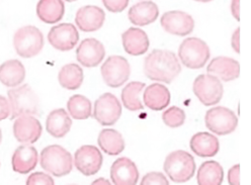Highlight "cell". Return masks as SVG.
<instances>
[{
	"label": "cell",
	"instance_id": "1",
	"mask_svg": "<svg viewBox=\"0 0 251 185\" xmlns=\"http://www.w3.org/2000/svg\"><path fill=\"white\" fill-rule=\"evenodd\" d=\"M181 66L175 53L154 50L144 61V72L150 80L171 83L180 73Z\"/></svg>",
	"mask_w": 251,
	"mask_h": 185
},
{
	"label": "cell",
	"instance_id": "2",
	"mask_svg": "<svg viewBox=\"0 0 251 185\" xmlns=\"http://www.w3.org/2000/svg\"><path fill=\"white\" fill-rule=\"evenodd\" d=\"M40 163L45 171L57 177L69 174L73 168L71 154L59 145L46 147L41 153Z\"/></svg>",
	"mask_w": 251,
	"mask_h": 185
},
{
	"label": "cell",
	"instance_id": "3",
	"mask_svg": "<svg viewBox=\"0 0 251 185\" xmlns=\"http://www.w3.org/2000/svg\"><path fill=\"white\" fill-rule=\"evenodd\" d=\"M7 93L11 111V119L23 116L40 115L39 98L28 84L10 89Z\"/></svg>",
	"mask_w": 251,
	"mask_h": 185
},
{
	"label": "cell",
	"instance_id": "4",
	"mask_svg": "<svg viewBox=\"0 0 251 185\" xmlns=\"http://www.w3.org/2000/svg\"><path fill=\"white\" fill-rule=\"evenodd\" d=\"M164 170L172 181L185 182L195 175L196 162L190 153L182 150L175 151L166 157Z\"/></svg>",
	"mask_w": 251,
	"mask_h": 185
},
{
	"label": "cell",
	"instance_id": "5",
	"mask_svg": "<svg viewBox=\"0 0 251 185\" xmlns=\"http://www.w3.org/2000/svg\"><path fill=\"white\" fill-rule=\"evenodd\" d=\"M210 56L208 45L198 38L184 40L178 49V57L181 63L190 69L202 68L207 64Z\"/></svg>",
	"mask_w": 251,
	"mask_h": 185
},
{
	"label": "cell",
	"instance_id": "6",
	"mask_svg": "<svg viewBox=\"0 0 251 185\" xmlns=\"http://www.w3.org/2000/svg\"><path fill=\"white\" fill-rule=\"evenodd\" d=\"M13 45L15 51L21 57L33 58L42 51L44 37L36 26H23L14 34Z\"/></svg>",
	"mask_w": 251,
	"mask_h": 185
},
{
	"label": "cell",
	"instance_id": "7",
	"mask_svg": "<svg viewBox=\"0 0 251 185\" xmlns=\"http://www.w3.org/2000/svg\"><path fill=\"white\" fill-rule=\"evenodd\" d=\"M193 88L196 96L206 106L219 103L223 96V85L220 79L212 74L198 76Z\"/></svg>",
	"mask_w": 251,
	"mask_h": 185
},
{
	"label": "cell",
	"instance_id": "8",
	"mask_svg": "<svg viewBox=\"0 0 251 185\" xmlns=\"http://www.w3.org/2000/svg\"><path fill=\"white\" fill-rule=\"evenodd\" d=\"M205 121L207 128L219 136L233 133L238 125L236 115L223 106H216L209 110L206 114Z\"/></svg>",
	"mask_w": 251,
	"mask_h": 185
},
{
	"label": "cell",
	"instance_id": "9",
	"mask_svg": "<svg viewBox=\"0 0 251 185\" xmlns=\"http://www.w3.org/2000/svg\"><path fill=\"white\" fill-rule=\"evenodd\" d=\"M130 74L128 60L121 56L109 57L101 66V75L105 84L113 88H118L127 82Z\"/></svg>",
	"mask_w": 251,
	"mask_h": 185
},
{
	"label": "cell",
	"instance_id": "10",
	"mask_svg": "<svg viewBox=\"0 0 251 185\" xmlns=\"http://www.w3.org/2000/svg\"><path fill=\"white\" fill-rule=\"evenodd\" d=\"M122 116V105L112 93H104L94 103L93 117L101 126H112Z\"/></svg>",
	"mask_w": 251,
	"mask_h": 185
},
{
	"label": "cell",
	"instance_id": "11",
	"mask_svg": "<svg viewBox=\"0 0 251 185\" xmlns=\"http://www.w3.org/2000/svg\"><path fill=\"white\" fill-rule=\"evenodd\" d=\"M74 163L78 171L83 175L91 176L100 171L102 165V155L96 146L85 145L75 152Z\"/></svg>",
	"mask_w": 251,
	"mask_h": 185
},
{
	"label": "cell",
	"instance_id": "12",
	"mask_svg": "<svg viewBox=\"0 0 251 185\" xmlns=\"http://www.w3.org/2000/svg\"><path fill=\"white\" fill-rule=\"evenodd\" d=\"M160 23L165 32L181 37L190 35L195 28V21L191 15L178 10L165 12L162 15Z\"/></svg>",
	"mask_w": 251,
	"mask_h": 185
},
{
	"label": "cell",
	"instance_id": "13",
	"mask_svg": "<svg viewBox=\"0 0 251 185\" xmlns=\"http://www.w3.org/2000/svg\"><path fill=\"white\" fill-rule=\"evenodd\" d=\"M48 41L59 51H70L79 41V35L72 23H60L51 28Z\"/></svg>",
	"mask_w": 251,
	"mask_h": 185
},
{
	"label": "cell",
	"instance_id": "14",
	"mask_svg": "<svg viewBox=\"0 0 251 185\" xmlns=\"http://www.w3.org/2000/svg\"><path fill=\"white\" fill-rule=\"evenodd\" d=\"M41 122L33 116H23L17 117L13 123V135L21 143H36L42 135Z\"/></svg>",
	"mask_w": 251,
	"mask_h": 185
},
{
	"label": "cell",
	"instance_id": "15",
	"mask_svg": "<svg viewBox=\"0 0 251 185\" xmlns=\"http://www.w3.org/2000/svg\"><path fill=\"white\" fill-rule=\"evenodd\" d=\"M77 60L84 67H96L101 63L105 56L103 45L97 39H85L78 46Z\"/></svg>",
	"mask_w": 251,
	"mask_h": 185
},
{
	"label": "cell",
	"instance_id": "16",
	"mask_svg": "<svg viewBox=\"0 0 251 185\" xmlns=\"http://www.w3.org/2000/svg\"><path fill=\"white\" fill-rule=\"evenodd\" d=\"M105 20L104 11L94 5H86L77 11L75 23L82 32L91 33L100 29Z\"/></svg>",
	"mask_w": 251,
	"mask_h": 185
},
{
	"label": "cell",
	"instance_id": "17",
	"mask_svg": "<svg viewBox=\"0 0 251 185\" xmlns=\"http://www.w3.org/2000/svg\"><path fill=\"white\" fill-rule=\"evenodd\" d=\"M207 71L222 81L230 82L239 77L240 65L236 60L232 58L217 57L211 61Z\"/></svg>",
	"mask_w": 251,
	"mask_h": 185
},
{
	"label": "cell",
	"instance_id": "18",
	"mask_svg": "<svg viewBox=\"0 0 251 185\" xmlns=\"http://www.w3.org/2000/svg\"><path fill=\"white\" fill-rule=\"evenodd\" d=\"M111 178L118 185H134L139 178L138 168L129 158H120L112 165Z\"/></svg>",
	"mask_w": 251,
	"mask_h": 185
},
{
	"label": "cell",
	"instance_id": "19",
	"mask_svg": "<svg viewBox=\"0 0 251 185\" xmlns=\"http://www.w3.org/2000/svg\"><path fill=\"white\" fill-rule=\"evenodd\" d=\"M125 51L132 56H141L147 52L149 48V39L144 30L131 27L126 30L122 36Z\"/></svg>",
	"mask_w": 251,
	"mask_h": 185
},
{
	"label": "cell",
	"instance_id": "20",
	"mask_svg": "<svg viewBox=\"0 0 251 185\" xmlns=\"http://www.w3.org/2000/svg\"><path fill=\"white\" fill-rule=\"evenodd\" d=\"M38 163V152L35 147L24 145L14 151L12 156V168L15 172L25 174L30 172Z\"/></svg>",
	"mask_w": 251,
	"mask_h": 185
},
{
	"label": "cell",
	"instance_id": "21",
	"mask_svg": "<svg viewBox=\"0 0 251 185\" xmlns=\"http://www.w3.org/2000/svg\"><path fill=\"white\" fill-rule=\"evenodd\" d=\"M130 22L138 26H144L154 23L159 15V9L152 1H142L132 6L129 10Z\"/></svg>",
	"mask_w": 251,
	"mask_h": 185
},
{
	"label": "cell",
	"instance_id": "22",
	"mask_svg": "<svg viewBox=\"0 0 251 185\" xmlns=\"http://www.w3.org/2000/svg\"><path fill=\"white\" fill-rule=\"evenodd\" d=\"M144 103L152 111H162L170 103V92L164 85L154 83L145 89L143 95Z\"/></svg>",
	"mask_w": 251,
	"mask_h": 185
},
{
	"label": "cell",
	"instance_id": "23",
	"mask_svg": "<svg viewBox=\"0 0 251 185\" xmlns=\"http://www.w3.org/2000/svg\"><path fill=\"white\" fill-rule=\"evenodd\" d=\"M191 149L200 157H213L220 150V143L214 135L201 132L192 138Z\"/></svg>",
	"mask_w": 251,
	"mask_h": 185
},
{
	"label": "cell",
	"instance_id": "24",
	"mask_svg": "<svg viewBox=\"0 0 251 185\" xmlns=\"http://www.w3.org/2000/svg\"><path fill=\"white\" fill-rule=\"evenodd\" d=\"M72 126V120L67 114V112L63 109L53 111L46 121V129L51 136L54 138H63L68 134Z\"/></svg>",
	"mask_w": 251,
	"mask_h": 185
},
{
	"label": "cell",
	"instance_id": "25",
	"mask_svg": "<svg viewBox=\"0 0 251 185\" xmlns=\"http://www.w3.org/2000/svg\"><path fill=\"white\" fill-rule=\"evenodd\" d=\"M65 6L62 0H40L37 5L39 19L49 24L57 23L64 17Z\"/></svg>",
	"mask_w": 251,
	"mask_h": 185
},
{
	"label": "cell",
	"instance_id": "26",
	"mask_svg": "<svg viewBox=\"0 0 251 185\" xmlns=\"http://www.w3.org/2000/svg\"><path fill=\"white\" fill-rule=\"evenodd\" d=\"M25 78V69L19 60H9L0 66V82L7 87L20 85Z\"/></svg>",
	"mask_w": 251,
	"mask_h": 185
},
{
	"label": "cell",
	"instance_id": "27",
	"mask_svg": "<svg viewBox=\"0 0 251 185\" xmlns=\"http://www.w3.org/2000/svg\"><path fill=\"white\" fill-rule=\"evenodd\" d=\"M98 141L100 149L111 156L119 155L125 149V141L122 134L113 129L102 130Z\"/></svg>",
	"mask_w": 251,
	"mask_h": 185
},
{
	"label": "cell",
	"instance_id": "28",
	"mask_svg": "<svg viewBox=\"0 0 251 185\" xmlns=\"http://www.w3.org/2000/svg\"><path fill=\"white\" fill-rule=\"evenodd\" d=\"M223 178V168L216 161L203 162L198 171V183L201 185H219Z\"/></svg>",
	"mask_w": 251,
	"mask_h": 185
},
{
	"label": "cell",
	"instance_id": "29",
	"mask_svg": "<svg viewBox=\"0 0 251 185\" xmlns=\"http://www.w3.org/2000/svg\"><path fill=\"white\" fill-rule=\"evenodd\" d=\"M145 88L142 82H131L122 91V101L126 109L131 112H137L144 109V105L141 101V93Z\"/></svg>",
	"mask_w": 251,
	"mask_h": 185
},
{
	"label": "cell",
	"instance_id": "30",
	"mask_svg": "<svg viewBox=\"0 0 251 185\" xmlns=\"http://www.w3.org/2000/svg\"><path fill=\"white\" fill-rule=\"evenodd\" d=\"M58 79L62 87L68 90H76L83 82V71L79 65L68 64L60 70Z\"/></svg>",
	"mask_w": 251,
	"mask_h": 185
},
{
	"label": "cell",
	"instance_id": "31",
	"mask_svg": "<svg viewBox=\"0 0 251 185\" xmlns=\"http://www.w3.org/2000/svg\"><path fill=\"white\" fill-rule=\"evenodd\" d=\"M67 109L71 116L75 119H86L91 116V102L83 95L76 94L70 97Z\"/></svg>",
	"mask_w": 251,
	"mask_h": 185
},
{
	"label": "cell",
	"instance_id": "32",
	"mask_svg": "<svg viewBox=\"0 0 251 185\" xmlns=\"http://www.w3.org/2000/svg\"><path fill=\"white\" fill-rule=\"evenodd\" d=\"M162 119L169 128H178L185 121V114L179 107L172 106L163 113Z\"/></svg>",
	"mask_w": 251,
	"mask_h": 185
},
{
	"label": "cell",
	"instance_id": "33",
	"mask_svg": "<svg viewBox=\"0 0 251 185\" xmlns=\"http://www.w3.org/2000/svg\"><path fill=\"white\" fill-rule=\"evenodd\" d=\"M26 184H28V185H41V184L52 185V184H54V180L48 174L43 173V172H36V173L31 174L27 178Z\"/></svg>",
	"mask_w": 251,
	"mask_h": 185
},
{
	"label": "cell",
	"instance_id": "34",
	"mask_svg": "<svg viewBox=\"0 0 251 185\" xmlns=\"http://www.w3.org/2000/svg\"><path fill=\"white\" fill-rule=\"evenodd\" d=\"M168 183H169L168 180L161 172H150V173L146 174L143 177L142 181H141V184H143V185H145V184L146 185H154V184L167 185Z\"/></svg>",
	"mask_w": 251,
	"mask_h": 185
},
{
	"label": "cell",
	"instance_id": "35",
	"mask_svg": "<svg viewBox=\"0 0 251 185\" xmlns=\"http://www.w3.org/2000/svg\"><path fill=\"white\" fill-rule=\"evenodd\" d=\"M105 8L111 12H121L127 8L129 0H102Z\"/></svg>",
	"mask_w": 251,
	"mask_h": 185
},
{
	"label": "cell",
	"instance_id": "36",
	"mask_svg": "<svg viewBox=\"0 0 251 185\" xmlns=\"http://www.w3.org/2000/svg\"><path fill=\"white\" fill-rule=\"evenodd\" d=\"M229 184L239 185L240 184V165L233 166L228 172Z\"/></svg>",
	"mask_w": 251,
	"mask_h": 185
},
{
	"label": "cell",
	"instance_id": "37",
	"mask_svg": "<svg viewBox=\"0 0 251 185\" xmlns=\"http://www.w3.org/2000/svg\"><path fill=\"white\" fill-rule=\"evenodd\" d=\"M10 113V104L8 103V100L2 95H0V120L7 118Z\"/></svg>",
	"mask_w": 251,
	"mask_h": 185
},
{
	"label": "cell",
	"instance_id": "38",
	"mask_svg": "<svg viewBox=\"0 0 251 185\" xmlns=\"http://www.w3.org/2000/svg\"><path fill=\"white\" fill-rule=\"evenodd\" d=\"M231 45L233 50L236 53H240V28L238 27L232 35Z\"/></svg>",
	"mask_w": 251,
	"mask_h": 185
},
{
	"label": "cell",
	"instance_id": "39",
	"mask_svg": "<svg viewBox=\"0 0 251 185\" xmlns=\"http://www.w3.org/2000/svg\"><path fill=\"white\" fill-rule=\"evenodd\" d=\"M231 12L235 19L240 21V0H232Z\"/></svg>",
	"mask_w": 251,
	"mask_h": 185
},
{
	"label": "cell",
	"instance_id": "40",
	"mask_svg": "<svg viewBox=\"0 0 251 185\" xmlns=\"http://www.w3.org/2000/svg\"><path fill=\"white\" fill-rule=\"evenodd\" d=\"M111 182L109 181H107L106 179H104V178H99L98 180H96V181H93V184H109Z\"/></svg>",
	"mask_w": 251,
	"mask_h": 185
},
{
	"label": "cell",
	"instance_id": "41",
	"mask_svg": "<svg viewBox=\"0 0 251 185\" xmlns=\"http://www.w3.org/2000/svg\"><path fill=\"white\" fill-rule=\"evenodd\" d=\"M196 1H199V2H210V1H212V0H196Z\"/></svg>",
	"mask_w": 251,
	"mask_h": 185
},
{
	"label": "cell",
	"instance_id": "42",
	"mask_svg": "<svg viewBox=\"0 0 251 185\" xmlns=\"http://www.w3.org/2000/svg\"><path fill=\"white\" fill-rule=\"evenodd\" d=\"M1 139H2V134H1V130H0V143H1Z\"/></svg>",
	"mask_w": 251,
	"mask_h": 185
},
{
	"label": "cell",
	"instance_id": "43",
	"mask_svg": "<svg viewBox=\"0 0 251 185\" xmlns=\"http://www.w3.org/2000/svg\"><path fill=\"white\" fill-rule=\"evenodd\" d=\"M66 1H68V2H72V1H76V0H66Z\"/></svg>",
	"mask_w": 251,
	"mask_h": 185
}]
</instances>
